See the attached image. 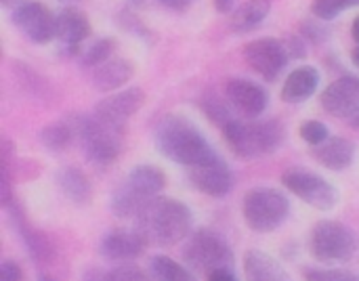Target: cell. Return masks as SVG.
I'll return each mask as SVG.
<instances>
[{
	"mask_svg": "<svg viewBox=\"0 0 359 281\" xmlns=\"http://www.w3.org/2000/svg\"><path fill=\"white\" fill-rule=\"evenodd\" d=\"M90 36V21L88 17L76 6H63L57 13L55 38L61 44L65 55H80L82 42Z\"/></svg>",
	"mask_w": 359,
	"mask_h": 281,
	"instance_id": "15",
	"label": "cell"
},
{
	"mask_svg": "<svg viewBox=\"0 0 359 281\" xmlns=\"http://www.w3.org/2000/svg\"><path fill=\"white\" fill-rule=\"evenodd\" d=\"M221 130L229 149L242 160H255L273 153L284 141V128L278 120L242 122L231 118Z\"/></svg>",
	"mask_w": 359,
	"mask_h": 281,
	"instance_id": "3",
	"label": "cell"
},
{
	"mask_svg": "<svg viewBox=\"0 0 359 281\" xmlns=\"http://www.w3.org/2000/svg\"><path fill=\"white\" fill-rule=\"evenodd\" d=\"M322 107L334 118H353L359 114V78L343 76L326 86L322 92Z\"/></svg>",
	"mask_w": 359,
	"mask_h": 281,
	"instance_id": "13",
	"label": "cell"
},
{
	"mask_svg": "<svg viewBox=\"0 0 359 281\" xmlns=\"http://www.w3.org/2000/svg\"><path fill=\"white\" fill-rule=\"evenodd\" d=\"M0 281H23V271L15 261H4L0 265Z\"/></svg>",
	"mask_w": 359,
	"mask_h": 281,
	"instance_id": "33",
	"label": "cell"
},
{
	"mask_svg": "<svg viewBox=\"0 0 359 281\" xmlns=\"http://www.w3.org/2000/svg\"><path fill=\"white\" fill-rule=\"evenodd\" d=\"M189 170V183L202 191L204 196H210V198H225L229 191H231V185H233V177H231V170L227 166V162L215 153L212 158L204 160L202 164H196Z\"/></svg>",
	"mask_w": 359,
	"mask_h": 281,
	"instance_id": "12",
	"label": "cell"
},
{
	"mask_svg": "<svg viewBox=\"0 0 359 281\" xmlns=\"http://www.w3.org/2000/svg\"><path fill=\"white\" fill-rule=\"evenodd\" d=\"M156 145L162 156L187 168L202 164L217 153L198 126L181 116H168L158 124Z\"/></svg>",
	"mask_w": 359,
	"mask_h": 281,
	"instance_id": "2",
	"label": "cell"
},
{
	"mask_svg": "<svg viewBox=\"0 0 359 281\" xmlns=\"http://www.w3.org/2000/svg\"><path fill=\"white\" fill-rule=\"evenodd\" d=\"M191 225V210L179 200L162 196L149 200L135 217V229L147 244L158 248H168L183 242L189 235Z\"/></svg>",
	"mask_w": 359,
	"mask_h": 281,
	"instance_id": "1",
	"label": "cell"
},
{
	"mask_svg": "<svg viewBox=\"0 0 359 281\" xmlns=\"http://www.w3.org/2000/svg\"><path fill=\"white\" fill-rule=\"evenodd\" d=\"M244 275L246 281H292L288 271L263 250H248L244 254Z\"/></svg>",
	"mask_w": 359,
	"mask_h": 281,
	"instance_id": "19",
	"label": "cell"
},
{
	"mask_svg": "<svg viewBox=\"0 0 359 281\" xmlns=\"http://www.w3.org/2000/svg\"><path fill=\"white\" fill-rule=\"evenodd\" d=\"M202 109H204V114H206L217 126H221V128L231 120L229 107H227L221 99H217V97H206V99L202 101Z\"/></svg>",
	"mask_w": 359,
	"mask_h": 281,
	"instance_id": "29",
	"label": "cell"
},
{
	"mask_svg": "<svg viewBox=\"0 0 359 281\" xmlns=\"http://www.w3.org/2000/svg\"><path fill=\"white\" fill-rule=\"evenodd\" d=\"M135 74V67L128 59L122 57H114L105 63H101L99 67L93 69L90 74V82L97 90L101 92H109V90H118L122 88Z\"/></svg>",
	"mask_w": 359,
	"mask_h": 281,
	"instance_id": "18",
	"label": "cell"
},
{
	"mask_svg": "<svg viewBox=\"0 0 359 281\" xmlns=\"http://www.w3.org/2000/svg\"><path fill=\"white\" fill-rule=\"evenodd\" d=\"M320 86V71L313 65L297 67L284 82L282 99L286 103H303L307 101Z\"/></svg>",
	"mask_w": 359,
	"mask_h": 281,
	"instance_id": "20",
	"label": "cell"
},
{
	"mask_svg": "<svg viewBox=\"0 0 359 281\" xmlns=\"http://www.w3.org/2000/svg\"><path fill=\"white\" fill-rule=\"evenodd\" d=\"M242 214L246 225L257 233L276 231L290 214V202L286 196L271 187H257L244 196Z\"/></svg>",
	"mask_w": 359,
	"mask_h": 281,
	"instance_id": "6",
	"label": "cell"
},
{
	"mask_svg": "<svg viewBox=\"0 0 359 281\" xmlns=\"http://www.w3.org/2000/svg\"><path fill=\"white\" fill-rule=\"evenodd\" d=\"M301 137L311 145V147H318L322 143H326L330 137H328V128L318 122V120H307L301 124Z\"/></svg>",
	"mask_w": 359,
	"mask_h": 281,
	"instance_id": "31",
	"label": "cell"
},
{
	"mask_svg": "<svg viewBox=\"0 0 359 281\" xmlns=\"http://www.w3.org/2000/svg\"><path fill=\"white\" fill-rule=\"evenodd\" d=\"M143 103H145V92L141 88H124L120 92L101 99L95 105L93 114L114 126L126 128V122L143 107Z\"/></svg>",
	"mask_w": 359,
	"mask_h": 281,
	"instance_id": "14",
	"label": "cell"
},
{
	"mask_svg": "<svg viewBox=\"0 0 359 281\" xmlns=\"http://www.w3.org/2000/svg\"><path fill=\"white\" fill-rule=\"evenodd\" d=\"M120 21H122V25L126 27V29H130L133 34H137V36H143V38H149V32L141 25V21L135 17V15H130V13H122L120 15Z\"/></svg>",
	"mask_w": 359,
	"mask_h": 281,
	"instance_id": "34",
	"label": "cell"
},
{
	"mask_svg": "<svg viewBox=\"0 0 359 281\" xmlns=\"http://www.w3.org/2000/svg\"><path fill=\"white\" fill-rule=\"evenodd\" d=\"M76 132H78V139L82 143L86 158L93 164L109 166L111 162L118 160V156L124 149L126 128L114 126L95 114L80 116L76 120Z\"/></svg>",
	"mask_w": 359,
	"mask_h": 281,
	"instance_id": "5",
	"label": "cell"
},
{
	"mask_svg": "<svg viewBox=\"0 0 359 281\" xmlns=\"http://www.w3.org/2000/svg\"><path fill=\"white\" fill-rule=\"evenodd\" d=\"M309 248L320 263H347L358 252V238L337 221H322L313 227Z\"/></svg>",
	"mask_w": 359,
	"mask_h": 281,
	"instance_id": "8",
	"label": "cell"
},
{
	"mask_svg": "<svg viewBox=\"0 0 359 281\" xmlns=\"http://www.w3.org/2000/svg\"><path fill=\"white\" fill-rule=\"evenodd\" d=\"M164 8H168V11H187L189 6H191V2L194 0H158Z\"/></svg>",
	"mask_w": 359,
	"mask_h": 281,
	"instance_id": "35",
	"label": "cell"
},
{
	"mask_svg": "<svg viewBox=\"0 0 359 281\" xmlns=\"http://www.w3.org/2000/svg\"><path fill=\"white\" fill-rule=\"evenodd\" d=\"M313 156L328 170H345L353 164L355 147L351 141L343 137H330L326 143L313 147Z\"/></svg>",
	"mask_w": 359,
	"mask_h": 281,
	"instance_id": "21",
	"label": "cell"
},
{
	"mask_svg": "<svg viewBox=\"0 0 359 281\" xmlns=\"http://www.w3.org/2000/svg\"><path fill=\"white\" fill-rule=\"evenodd\" d=\"M40 281H53V280H40Z\"/></svg>",
	"mask_w": 359,
	"mask_h": 281,
	"instance_id": "44",
	"label": "cell"
},
{
	"mask_svg": "<svg viewBox=\"0 0 359 281\" xmlns=\"http://www.w3.org/2000/svg\"><path fill=\"white\" fill-rule=\"evenodd\" d=\"M166 187V177L158 166L141 164L111 196V212L118 219H135L139 210Z\"/></svg>",
	"mask_w": 359,
	"mask_h": 281,
	"instance_id": "4",
	"label": "cell"
},
{
	"mask_svg": "<svg viewBox=\"0 0 359 281\" xmlns=\"http://www.w3.org/2000/svg\"><path fill=\"white\" fill-rule=\"evenodd\" d=\"M145 246L147 242L137 229H114L101 240L99 250L103 259L114 263H124V261L139 259L145 252Z\"/></svg>",
	"mask_w": 359,
	"mask_h": 281,
	"instance_id": "17",
	"label": "cell"
},
{
	"mask_svg": "<svg viewBox=\"0 0 359 281\" xmlns=\"http://www.w3.org/2000/svg\"><path fill=\"white\" fill-rule=\"evenodd\" d=\"M359 0H313L311 2V11L318 19L330 21L334 17H339L341 13H345L351 6H358Z\"/></svg>",
	"mask_w": 359,
	"mask_h": 281,
	"instance_id": "28",
	"label": "cell"
},
{
	"mask_svg": "<svg viewBox=\"0 0 359 281\" xmlns=\"http://www.w3.org/2000/svg\"><path fill=\"white\" fill-rule=\"evenodd\" d=\"M149 275L156 281H198L191 269L162 254L149 261Z\"/></svg>",
	"mask_w": 359,
	"mask_h": 281,
	"instance_id": "25",
	"label": "cell"
},
{
	"mask_svg": "<svg viewBox=\"0 0 359 281\" xmlns=\"http://www.w3.org/2000/svg\"><path fill=\"white\" fill-rule=\"evenodd\" d=\"M351 59H353V63L359 67V44L353 48V53H351Z\"/></svg>",
	"mask_w": 359,
	"mask_h": 281,
	"instance_id": "40",
	"label": "cell"
},
{
	"mask_svg": "<svg viewBox=\"0 0 359 281\" xmlns=\"http://www.w3.org/2000/svg\"><path fill=\"white\" fill-rule=\"evenodd\" d=\"M208 281H238V280H236L233 271H231L229 267H225V269H217V271H212V273L208 275Z\"/></svg>",
	"mask_w": 359,
	"mask_h": 281,
	"instance_id": "36",
	"label": "cell"
},
{
	"mask_svg": "<svg viewBox=\"0 0 359 281\" xmlns=\"http://www.w3.org/2000/svg\"><path fill=\"white\" fill-rule=\"evenodd\" d=\"M57 185L63 191V196L69 202L78 204V206H86L90 202V198H93V185H90L88 177L82 170L74 168V166L59 170Z\"/></svg>",
	"mask_w": 359,
	"mask_h": 281,
	"instance_id": "23",
	"label": "cell"
},
{
	"mask_svg": "<svg viewBox=\"0 0 359 281\" xmlns=\"http://www.w3.org/2000/svg\"><path fill=\"white\" fill-rule=\"evenodd\" d=\"M282 183L288 191H292L297 198H301L303 202H307L318 210H330L339 202L337 189L326 179H322L311 170L288 168L282 174Z\"/></svg>",
	"mask_w": 359,
	"mask_h": 281,
	"instance_id": "9",
	"label": "cell"
},
{
	"mask_svg": "<svg viewBox=\"0 0 359 281\" xmlns=\"http://www.w3.org/2000/svg\"><path fill=\"white\" fill-rule=\"evenodd\" d=\"M351 34H353V38H355V42L359 44V15L355 17V21H353V27H351Z\"/></svg>",
	"mask_w": 359,
	"mask_h": 281,
	"instance_id": "38",
	"label": "cell"
},
{
	"mask_svg": "<svg viewBox=\"0 0 359 281\" xmlns=\"http://www.w3.org/2000/svg\"><path fill=\"white\" fill-rule=\"evenodd\" d=\"M133 6H141V4H145V0H128Z\"/></svg>",
	"mask_w": 359,
	"mask_h": 281,
	"instance_id": "42",
	"label": "cell"
},
{
	"mask_svg": "<svg viewBox=\"0 0 359 281\" xmlns=\"http://www.w3.org/2000/svg\"><path fill=\"white\" fill-rule=\"evenodd\" d=\"M212 2H215V8L219 13H229L236 4V0H212Z\"/></svg>",
	"mask_w": 359,
	"mask_h": 281,
	"instance_id": "37",
	"label": "cell"
},
{
	"mask_svg": "<svg viewBox=\"0 0 359 281\" xmlns=\"http://www.w3.org/2000/svg\"><path fill=\"white\" fill-rule=\"evenodd\" d=\"M242 55L246 65L265 80H276L284 71L290 57L286 44L278 38L252 40L242 48Z\"/></svg>",
	"mask_w": 359,
	"mask_h": 281,
	"instance_id": "10",
	"label": "cell"
},
{
	"mask_svg": "<svg viewBox=\"0 0 359 281\" xmlns=\"http://www.w3.org/2000/svg\"><path fill=\"white\" fill-rule=\"evenodd\" d=\"M225 95H227L231 107H236L242 116H248V118L261 116L267 107L265 88L252 80H244V78L229 80L225 86Z\"/></svg>",
	"mask_w": 359,
	"mask_h": 281,
	"instance_id": "16",
	"label": "cell"
},
{
	"mask_svg": "<svg viewBox=\"0 0 359 281\" xmlns=\"http://www.w3.org/2000/svg\"><path fill=\"white\" fill-rule=\"evenodd\" d=\"M61 2H65V4H67V2H76V0H61Z\"/></svg>",
	"mask_w": 359,
	"mask_h": 281,
	"instance_id": "43",
	"label": "cell"
},
{
	"mask_svg": "<svg viewBox=\"0 0 359 281\" xmlns=\"http://www.w3.org/2000/svg\"><path fill=\"white\" fill-rule=\"evenodd\" d=\"M114 50H116V40L109 38V36H105V38L95 40L84 53H80V61H82L84 67L95 69V67H99L101 63L109 61V57L114 55Z\"/></svg>",
	"mask_w": 359,
	"mask_h": 281,
	"instance_id": "27",
	"label": "cell"
},
{
	"mask_svg": "<svg viewBox=\"0 0 359 281\" xmlns=\"http://www.w3.org/2000/svg\"><path fill=\"white\" fill-rule=\"evenodd\" d=\"M13 23L34 44H46L55 38L57 15H53L42 2L27 0L13 8Z\"/></svg>",
	"mask_w": 359,
	"mask_h": 281,
	"instance_id": "11",
	"label": "cell"
},
{
	"mask_svg": "<svg viewBox=\"0 0 359 281\" xmlns=\"http://www.w3.org/2000/svg\"><path fill=\"white\" fill-rule=\"evenodd\" d=\"M74 137H78L76 122H55V124H48L46 128H42V132H40L42 145L50 151L67 149Z\"/></svg>",
	"mask_w": 359,
	"mask_h": 281,
	"instance_id": "26",
	"label": "cell"
},
{
	"mask_svg": "<svg viewBox=\"0 0 359 281\" xmlns=\"http://www.w3.org/2000/svg\"><path fill=\"white\" fill-rule=\"evenodd\" d=\"M0 2H2V6H6V8H15V6L21 4V0H0Z\"/></svg>",
	"mask_w": 359,
	"mask_h": 281,
	"instance_id": "39",
	"label": "cell"
},
{
	"mask_svg": "<svg viewBox=\"0 0 359 281\" xmlns=\"http://www.w3.org/2000/svg\"><path fill=\"white\" fill-rule=\"evenodd\" d=\"M185 263L194 273L210 275L217 269L231 267L233 252L223 235H219L212 229H198L189 235L185 250H183Z\"/></svg>",
	"mask_w": 359,
	"mask_h": 281,
	"instance_id": "7",
	"label": "cell"
},
{
	"mask_svg": "<svg viewBox=\"0 0 359 281\" xmlns=\"http://www.w3.org/2000/svg\"><path fill=\"white\" fill-rule=\"evenodd\" d=\"M271 11V0H248L231 15V29L238 34H246L255 29Z\"/></svg>",
	"mask_w": 359,
	"mask_h": 281,
	"instance_id": "24",
	"label": "cell"
},
{
	"mask_svg": "<svg viewBox=\"0 0 359 281\" xmlns=\"http://www.w3.org/2000/svg\"><path fill=\"white\" fill-rule=\"evenodd\" d=\"M307 281H359V275L349 271H339V269H309L305 273Z\"/></svg>",
	"mask_w": 359,
	"mask_h": 281,
	"instance_id": "32",
	"label": "cell"
},
{
	"mask_svg": "<svg viewBox=\"0 0 359 281\" xmlns=\"http://www.w3.org/2000/svg\"><path fill=\"white\" fill-rule=\"evenodd\" d=\"M351 126H353V128H358V130H359V114H358V116H353V118H351Z\"/></svg>",
	"mask_w": 359,
	"mask_h": 281,
	"instance_id": "41",
	"label": "cell"
},
{
	"mask_svg": "<svg viewBox=\"0 0 359 281\" xmlns=\"http://www.w3.org/2000/svg\"><path fill=\"white\" fill-rule=\"evenodd\" d=\"M6 210L13 212L15 227L19 229V233H21V238H23V242H25V246H27L32 259H34L36 263H48V261H53V244H50V240H48L44 233L36 231V229L23 219V212H21L19 208H13V204H11Z\"/></svg>",
	"mask_w": 359,
	"mask_h": 281,
	"instance_id": "22",
	"label": "cell"
},
{
	"mask_svg": "<svg viewBox=\"0 0 359 281\" xmlns=\"http://www.w3.org/2000/svg\"><path fill=\"white\" fill-rule=\"evenodd\" d=\"M105 281H156L135 265H120L105 273Z\"/></svg>",
	"mask_w": 359,
	"mask_h": 281,
	"instance_id": "30",
	"label": "cell"
}]
</instances>
